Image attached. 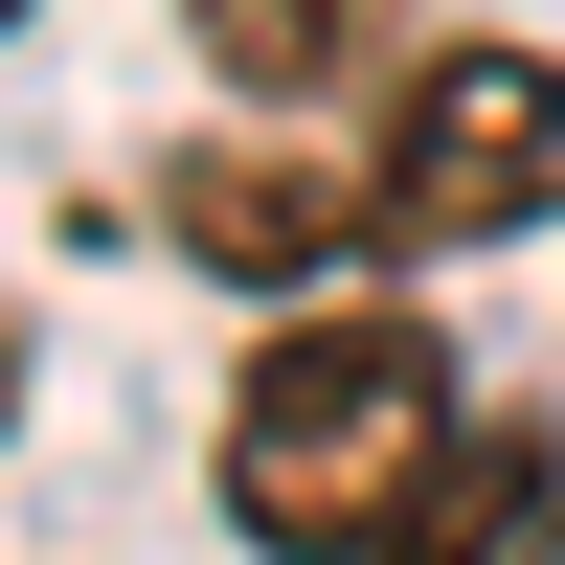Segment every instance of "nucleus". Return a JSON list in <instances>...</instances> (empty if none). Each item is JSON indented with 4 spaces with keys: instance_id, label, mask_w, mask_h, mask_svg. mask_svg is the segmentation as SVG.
Returning a JSON list of instances; mask_svg holds the SVG:
<instances>
[{
    "instance_id": "nucleus-1",
    "label": "nucleus",
    "mask_w": 565,
    "mask_h": 565,
    "mask_svg": "<svg viewBox=\"0 0 565 565\" xmlns=\"http://www.w3.org/2000/svg\"><path fill=\"white\" fill-rule=\"evenodd\" d=\"M476 452V385H452V340L407 295H317L249 340V385H226V521L271 565H385L430 521V476Z\"/></svg>"
},
{
    "instance_id": "nucleus-2",
    "label": "nucleus",
    "mask_w": 565,
    "mask_h": 565,
    "mask_svg": "<svg viewBox=\"0 0 565 565\" xmlns=\"http://www.w3.org/2000/svg\"><path fill=\"white\" fill-rule=\"evenodd\" d=\"M362 181H385V249H498V226L565 204V68L543 45H430V68L362 114Z\"/></svg>"
},
{
    "instance_id": "nucleus-3",
    "label": "nucleus",
    "mask_w": 565,
    "mask_h": 565,
    "mask_svg": "<svg viewBox=\"0 0 565 565\" xmlns=\"http://www.w3.org/2000/svg\"><path fill=\"white\" fill-rule=\"evenodd\" d=\"M159 249H204L226 295H295V317H317V271L385 249V181H362L340 136H249V114H226V136L159 159Z\"/></svg>"
},
{
    "instance_id": "nucleus-4",
    "label": "nucleus",
    "mask_w": 565,
    "mask_h": 565,
    "mask_svg": "<svg viewBox=\"0 0 565 565\" xmlns=\"http://www.w3.org/2000/svg\"><path fill=\"white\" fill-rule=\"evenodd\" d=\"M181 45H204V90L249 136H340V90L385 114L430 45H407V0H181Z\"/></svg>"
},
{
    "instance_id": "nucleus-5",
    "label": "nucleus",
    "mask_w": 565,
    "mask_h": 565,
    "mask_svg": "<svg viewBox=\"0 0 565 565\" xmlns=\"http://www.w3.org/2000/svg\"><path fill=\"white\" fill-rule=\"evenodd\" d=\"M543 521H565V498H543V430H476V452L430 476V521H407L385 565H521Z\"/></svg>"
},
{
    "instance_id": "nucleus-6",
    "label": "nucleus",
    "mask_w": 565,
    "mask_h": 565,
    "mask_svg": "<svg viewBox=\"0 0 565 565\" xmlns=\"http://www.w3.org/2000/svg\"><path fill=\"white\" fill-rule=\"evenodd\" d=\"M0 407H23V295H0Z\"/></svg>"
},
{
    "instance_id": "nucleus-7",
    "label": "nucleus",
    "mask_w": 565,
    "mask_h": 565,
    "mask_svg": "<svg viewBox=\"0 0 565 565\" xmlns=\"http://www.w3.org/2000/svg\"><path fill=\"white\" fill-rule=\"evenodd\" d=\"M521 565H565V521H543V543H521Z\"/></svg>"
},
{
    "instance_id": "nucleus-8",
    "label": "nucleus",
    "mask_w": 565,
    "mask_h": 565,
    "mask_svg": "<svg viewBox=\"0 0 565 565\" xmlns=\"http://www.w3.org/2000/svg\"><path fill=\"white\" fill-rule=\"evenodd\" d=\"M0 23H23V0H0Z\"/></svg>"
}]
</instances>
